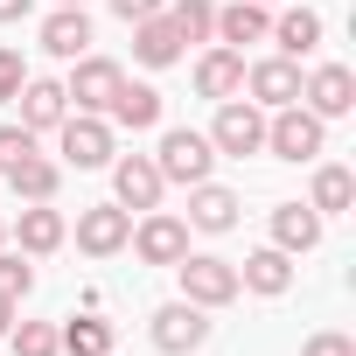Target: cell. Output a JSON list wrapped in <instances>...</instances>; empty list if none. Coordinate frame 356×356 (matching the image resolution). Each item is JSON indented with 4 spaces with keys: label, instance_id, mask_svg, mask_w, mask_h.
<instances>
[{
    "label": "cell",
    "instance_id": "44dd1931",
    "mask_svg": "<svg viewBox=\"0 0 356 356\" xmlns=\"http://www.w3.org/2000/svg\"><path fill=\"white\" fill-rule=\"evenodd\" d=\"M266 35H273V15L259 8V0H231V8H217V35L210 42L245 49V42H266Z\"/></svg>",
    "mask_w": 356,
    "mask_h": 356
},
{
    "label": "cell",
    "instance_id": "4dcf8cb0",
    "mask_svg": "<svg viewBox=\"0 0 356 356\" xmlns=\"http://www.w3.org/2000/svg\"><path fill=\"white\" fill-rule=\"evenodd\" d=\"M29 84V63H22V49H8L0 42V105H15V91Z\"/></svg>",
    "mask_w": 356,
    "mask_h": 356
},
{
    "label": "cell",
    "instance_id": "603a6c76",
    "mask_svg": "<svg viewBox=\"0 0 356 356\" xmlns=\"http://www.w3.org/2000/svg\"><path fill=\"white\" fill-rule=\"evenodd\" d=\"M273 245H280L286 259L314 252V245H321V217H314L307 203H280V210H273Z\"/></svg>",
    "mask_w": 356,
    "mask_h": 356
},
{
    "label": "cell",
    "instance_id": "4fadbf2b",
    "mask_svg": "<svg viewBox=\"0 0 356 356\" xmlns=\"http://www.w3.org/2000/svg\"><path fill=\"white\" fill-rule=\"evenodd\" d=\"M8 238H15V252H29V259H49V252L70 238V224H63V210H49V203H22V217L8 224Z\"/></svg>",
    "mask_w": 356,
    "mask_h": 356
},
{
    "label": "cell",
    "instance_id": "1f68e13d",
    "mask_svg": "<svg viewBox=\"0 0 356 356\" xmlns=\"http://www.w3.org/2000/svg\"><path fill=\"white\" fill-rule=\"evenodd\" d=\"M29 154H35V133L29 126H0V175H8L15 161H29Z\"/></svg>",
    "mask_w": 356,
    "mask_h": 356
},
{
    "label": "cell",
    "instance_id": "2e32d148",
    "mask_svg": "<svg viewBox=\"0 0 356 356\" xmlns=\"http://www.w3.org/2000/svg\"><path fill=\"white\" fill-rule=\"evenodd\" d=\"M196 91L203 98H238L245 91V49H224V42H210L203 56H196Z\"/></svg>",
    "mask_w": 356,
    "mask_h": 356
},
{
    "label": "cell",
    "instance_id": "484cf974",
    "mask_svg": "<svg viewBox=\"0 0 356 356\" xmlns=\"http://www.w3.org/2000/svg\"><path fill=\"white\" fill-rule=\"evenodd\" d=\"M56 342H63V356H112V321L98 307H84L77 321L56 328Z\"/></svg>",
    "mask_w": 356,
    "mask_h": 356
},
{
    "label": "cell",
    "instance_id": "277c9868",
    "mask_svg": "<svg viewBox=\"0 0 356 356\" xmlns=\"http://www.w3.org/2000/svg\"><path fill=\"white\" fill-rule=\"evenodd\" d=\"M210 147H217V154H231V161L266 154V112H259L252 98H224V105H217V119H210Z\"/></svg>",
    "mask_w": 356,
    "mask_h": 356
},
{
    "label": "cell",
    "instance_id": "6da1fadb",
    "mask_svg": "<svg viewBox=\"0 0 356 356\" xmlns=\"http://www.w3.org/2000/svg\"><path fill=\"white\" fill-rule=\"evenodd\" d=\"M154 168H161V182L196 189V182H210L217 147H210V133H196V126H168V133H161V147H154Z\"/></svg>",
    "mask_w": 356,
    "mask_h": 356
},
{
    "label": "cell",
    "instance_id": "cb8c5ba5",
    "mask_svg": "<svg viewBox=\"0 0 356 356\" xmlns=\"http://www.w3.org/2000/svg\"><path fill=\"white\" fill-rule=\"evenodd\" d=\"M349 203H356V175H349L342 161H321V168H314V189H307V210H314V217H342Z\"/></svg>",
    "mask_w": 356,
    "mask_h": 356
},
{
    "label": "cell",
    "instance_id": "f546056e",
    "mask_svg": "<svg viewBox=\"0 0 356 356\" xmlns=\"http://www.w3.org/2000/svg\"><path fill=\"white\" fill-rule=\"evenodd\" d=\"M300 356H356V335H342V328H314V335L300 342Z\"/></svg>",
    "mask_w": 356,
    "mask_h": 356
},
{
    "label": "cell",
    "instance_id": "4316f807",
    "mask_svg": "<svg viewBox=\"0 0 356 356\" xmlns=\"http://www.w3.org/2000/svg\"><path fill=\"white\" fill-rule=\"evenodd\" d=\"M168 22H175L182 42H210V35H217V0H175Z\"/></svg>",
    "mask_w": 356,
    "mask_h": 356
},
{
    "label": "cell",
    "instance_id": "7a4b0ae2",
    "mask_svg": "<svg viewBox=\"0 0 356 356\" xmlns=\"http://www.w3.org/2000/svg\"><path fill=\"white\" fill-rule=\"evenodd\" d=\"M175 280H182V300H196V307H231L245 293L238 266L217 259V252H182V259H175Z\"/></svg>",
    "mask_w": 356,
    "mask_h": 356
},
{
    "label": "cell",
    "instance_id": "5b68a950",
    "mask_svg": "<svg viewBox=\"0 0 356 356\" xmlns=\"http://www.w3.org/2000/svg\"><path fill=\"white\" fill-rule=\"evenodd\" d=\"M154 349L161 356H196L203 342H210V307H196V300H168V307H154Z\"/></svg>",
    "mask_w": 356,
    "mask_h": 356
},
{
    "label": "cell",
    "instance_id": "ba28073f",
    "mask_svg": "<svg viewBox=\"0 0 356 356\" xmlns=\"http://www.w3.org/2000/svg\"><path fill=\"white\" fill-rule=\"evenodd\" d=\"M126 238H133V210H119V203L77 210V252L84 259H112V252H126Z\"/></svg>",
    "mask_w": 356,
    "mask_h": 356
},
{
    "label": "cell",
    "instance_id": "9a60e30c",
    "mask_svg": "<svg viewBox=\"0 0 356 356\" xmlns=\"http://www.w3.org/2000/svg\"><path fill=\"white\" fill-rule=\"evenodd\" d=\"M238 210H245V196H238V189H224V182H196V189H189V217H182V224L217 238V231H238Z\"/></svg>",
    "mask_w": 356,
    "mask_h": 356
},
{
    "label": "cell",
    "instance_id": "ffe728a7",
    "mask_svg": "<svg viewBox=\"0 0 356 356\" xmlns=\"http://www.w3.org/2000/svg\"><path fill=\"white\" fill-rule=\"evenodd\" d=\"M42 49H49L56 63L91 56V15H84V8H56V15L42 22Z\"/></svg>",
    "mask_w": 356,
    "mask_h": 356
},
{
    "label": "cell",
    "instance_id": "8992f818",
    "mask_svg": "<svg viewBox=\"0 0 356 356\" xmlns=\"http://www.w3.org/2000/svg\"><path fill=\"white\" fill-rule=\"evenodd\" d=\"M56 154H63V168H112V126L98 112H70L56 126Z\"/></svg>",
    "mask_w": 356,
    "mask_h": 356
},
{
    "label": "cell",
    "instance_id": "d6986e66",
    "mask_svg": "<svg viewBox=\"0 0 356 356\" xmlns=\"http://www.w3.org/2000/svg\"><path fill=\"white\" fill-rule=\"evenodd\" d=\"M182 35H175V22H168V8L161 15H147V22H133V56L147 63V70H168V63H182Z\"/></svg>",
    "mask_w": 356,
    "mask_h": 356
},
{
    "label": "cell",
    "instance_id": "ac0fdd59",
    "mask_svg": "<svg viewBox=\"0 0 356 356\" xmlns=\"http://www.w3.org/2000/svg\"><path fill=\"white\" fill-rule=\"evenodd\" d=\"M238 286H245V293H266V300H280V293L293 286V259H286L280 245H259V252H245V266H238Z\"/></svg>",
    "mask_w": 356,
    "mask_h": 356
},
{
    "label": "cell",
    "instance_id": "52a82bcc",
    "mask_svg": "<svg viewBox=\"0 0 356 356\" xmlns=\"http://www.w3.org/2000/svg\"><path fill=\"white\" fill-rule=\"evenodd\" d=\"M161 168L154 154H112V203L119 210H161Z\"/></svg>",
    "mask_w": 356,
    "mask_h": 356
},
{
    "label": "cell",
    "instance_id": "8fae6325",
    "mask_svg": "<svg viewBox=\"0 0 356 356\" xmlns=\"http://www.w3.org/2000/svg\"><path fill=\"white\" fill-rule=\"evenodd\" d=\"M245 91L259 112H280V105H300V63L293 56H266V63H245Z\"/></svg>",
    "mask_w": 356,
    "mask_h": 356
},
{
    "label": "cell",
    "instance_id": "e0dca14e",
    "mask_svg": "<svg viewBox=\"0 0 356 356\" xmlns=\"http://www.w3.org/2000/svg\"><path fill=\"white\" fill-rule=\"evenodd\" d=\"M105 112H112L105 126L154 133V126H161V91H154V84H133V77H119V91H112V105H105Z\"/></svg>",
    "mask_w": 356,
    "mask_h": 356
},
{
    "label": "cell",
    "instance_id": "5bb4252c",
    "mask_svg": "<svg viewBox=\"0 0 356 356\" xmlns=\"http://www.w3.org/2000/svg\"><path fill=\"white\" fill-rule=\"evenodd\" d=\"M15 105H22V126L42 140V133H56L63 119H70V98H63V84L56 77H29L22 91H15Z\"/></svg>",
    "mask_w": 356,
    "mask_h": 356
},
{
    "label": "cell",
    "instance_id": "83f0119b",
    "mask_svg": "<svg viewBox=\"0 0 356 356\" xmlns=\"http://www.w3.org/2000/svg\"><path fill=\"white\" fill-rule=\"evenodd\" d=\"M8 342H15V356H63L56 321H15V328H8Z\"/></svg>",
    "mask_w": 356,
    "mask_h": 356
},
{
    "label": "cell",
    "instance_id": "30bf717a",
    "mask_svg": "<svg viewBox=\"0 0 356 356\" xmlns=\"http://www.w3.org/2000/svg\"><path fill=\"white\" fill-rule=\"evenodd\" d=\"M119 77H126V70H119L112 56H77V70H70V84H63L70 112H98V119H105V105H112Z\"/></svg>",
    "mask_w": 356,
    "mask_h": 356
},
{
    "label": "cell",
    "instance_id": "d590c367",
    "mask_svg": "<svg viewBox=\"0 0 356 356\" xmlns=\"http://www.w3.org/2000/svg\"><path fill=\"white\" fill-rule=\"evenodd\" d=\"M56 8H84V0H56Z\"/></svg>",
    "mask_w": 356,
    "mask_h": 356
},
{
    "label": "cell",
    "instance_id": "74e56055",
    "mask_svg": "<svg viewBox=\"0 0 356 356\" xmlns=\"http://www.w3.org/2000/svg\"><path fill=\"white\" fill-rule=\"evenodd\" d=\"M259 8H273V0H259Z\"/></svg>",
    "mask_w": 356,
    "mask_h": 356
},
{
    "label": "cell",
    "instance_id": "d6a6232c",
    "mask_svg": "<svg viewBox=\"0 0 356 356\" xmlns=\"http://www.w3.org/2000/svg\"><path fill=\"white\" fill-rule=\"evenodd\" d=\"M161 8H168V0H112V15H119L126 29H133V22H147V15H161Z\"/></svg>",
    "mask_w": 356,
    "mask_h": 356
},
{
    "label": "cell",
    "instance_id": "f1b7e54d",
    "mask_svg": "<svg viewBox=\"0 0 356 356\" xmlns=\"http://www.w3.org/2000/svg\"><path fill=\"white\" fill-rule=\"evenodd\" d=\"M0 293H15V300L35 293V266H29V252H8V245H0Z\"/></svg>",
    "mask_w": 356,
    "mask_h": 356
},
{
    "label": "cell",
    "instance_id": "d4e9b609",
    "mask_svg": "<svg viewBox=\"0 0 356 356\" xmlns=\"http://www.w3.org/2000/svg\"><path fill=\"white\" fill-rule=\"evenodd\" d=\"M266 42H280V56H293V63H300V56H314V49H321V15H314V8H286V15L273 22V35H266Z\"/></svg>",
    "mask_w": 356,
    "mask_h": 356
},
{
    "label": "cell",
    "instance_id": "9c48e42d",
    "mask_svg": "<svg viewBox=\"0 0 356 356\" xmlns=\"http://www.w3.org/2000/svg\"><path fill=\"white\" fill-rule=\"evenodd\" d=\"M147 266H175L189 252V224L182 217H168V210H140V224H133V238H126Z\"/></svg>",
    "mask_w": 356,
    "mask_h": 356
},
{
    "label": "cell",
    "instance_id": "8d00e7d4",
    "mask_svg": "<svg viewBox=\"0 0 356 356\" xmlns=\"http://www.w3.org/2000/svg\"><path fill=\"white\" fill-rule=\"evenodd\" d=\"M0 245H8V224H0Z\"/></svg>",
    "mask_w": 356,
    "mask_h": 356
},
{
    "label": "cell",
    "instance_id": "7c38bea8",
    "mask_svg": "<svg viewBox=\"0 0 356 356\" xmlns=\"http://www.w3.org/2000/svg\"><path fill=\"white\" fill-rule=\"evenodd\" d=\"M300 105H307L314 119H349V112H356V77H349L342 63H321V70L300 77Z\"/></svg>",
    "mask_w": 356,
    "mask_h": 356
},
{
    "label": "cell",
    "instance_id": "7402d4cb",
    "mask_svg": "<svg viewBox=\"0 0 356 356\" xmlns=\"http://www.w3.org/2000/svg\"><path fill=\"white\" fill-rule=\"evenodd\" d=\"M8 189H15L22 203H56V189H63V161H49V154L15 161V168H8Z\"/></svg>",
    "mask_w": 356,
    "mask_h": 356
},
{
    "label": "cell",
    "instance_id": "3957f363",
    "mask_svg": "<svg viewBox=\"0 0 356 356\" xmlns=\"http://www.w3.org/2000/svg\"><path fill=\"white\" fill-rule=\"evenodd\" d=\"M321 147H328V119H314L307 105L266 112V154H280V161H314Z\"/></svg>",
    "mask_w": 356,
    "mask_h": 356
},
{
    "label": "cell",
    "instance_id": "836d02e7",
    "mask_svg": "<svg viewBox=\"0 0 356 356\" xmlns=\"http://www.w3.org/2000/svg\"><path fill=\"white\" fill-rule=\"evenodd\" d=\"M15 321H22V300H15V293H0V335H8Z\"/></svg>",
    "mask_w": 356,
    "mask_h": 356
},
{
    "label": "cell",
    "instance_id": "e575fe53",
    "mask_svg": "<svg viewBox=\"0 0 356 356\" xmlns=\"http://www.w3.org/2000/svg\"><path fill=\"white\" fill-rule=\"evenodd\" d=\"M29 8L35 0H0V22H29Z\"/></svg>",
    "mask_w": 356,
    "mask_h": 356
}]
</instances>
